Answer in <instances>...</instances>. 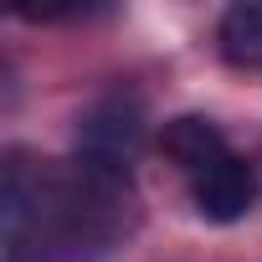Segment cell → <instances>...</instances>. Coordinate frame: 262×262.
Returning <instances> with one entry per match:
<instances>
[{"label":"cell","mask_w":262,"mask_h":262,"mask_svg":"<svg viewBox=\"0 0 262 262\" xmlns=\"http://www.w3.org/2000/svg\"><path fill=\"white\" fill-rule=\"evenodd\" d=\"M160 144H165V155L195 180V175H206L211 165H221L231 149H226V134L211 123V118H201V113H180V118H170L165 123V134H160Z\"/></svg>","instance_id":"cell-3"},{"label":"cell","mask_w":262,"mask_h":262,"mask_svg":"<svg viewBox=\"0 0 262 262\" xmlns=\"http://www.w3.org/2000/svg\"><path fill=\"white\" fill-rule=\"evenodd\" d=\"M221 57L242 72H262V0L231 6L221 16Z\"/></svg>","instance_id":"cell-4"},{"label":"cell","mask_w":262,"mask_h":262,"mask_svg":"<svg viewBox=\"0 0 262 262\" xmlns=\"http://www.w3.org/2000/svg\"><path fill=\"white\" fill-rule=\"evenodd\" d=\"M144 149V108L139 98H103L98 108H88V118L77 123V170L108 185H128L134 160Z\"/></svg>","instance_id":"cell-1"},{"label":"cell","mask_w":262,"mask_h":262,"mask_svg":"<svg viewBox=\"0 0 262 262\" xmlns=\"http://www.w3.org/2000/svg\"><path fill=\"white\" fill-rule=\"evenodd\" d=\"M190 201L206 221H242L252 206H257V170L236 155H226L221 165H211L206 175L190 180Z\"/></svg>","instance_id":"cell-2"}]
</instances>
